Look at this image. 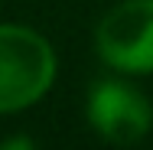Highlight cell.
<instances>
[{
	"label": "cell",
	"mask_w": 153,
	"mask_h": 150,
	"mask_svg": "<svg viewBox=\"0 0 153 150\" xmlns=\"http://www.w3.org/2000/svg\"><path fill=\"white\" fill-rule=\"evenodd\" d=\"M56 78V52L30 26H0V114L36 104Z\"/></svg>",
	"instance_id": "obj_1"
},
{
	"label": "cell",
	"mask_w": 153,
	"mask_h": 150,
	"mask_svg": "<svg viewBox=\"0 0 153 150\" xmlns=\"http://www.w3.org/2000/svg\"><path fill=\"white\" fill-rule=\"evenodd\" d=\"M94 46L101 62L117 72H153V0H124L111 7L98 23Z\"/></svg>",
	"instance_id": "obj_2"
},
{
	"label": "cell",
	"mask_w": 153,
	"mask_h": 150,
	"mask_svg": "<svg viewBox=\"0 0 153 150\" xmlns=\"http://www.w3.org/2000/svg\"><path fill=\"white\" fill-rule=\"evenodd\" d=\"M88 121L104 140L130 147L153 127V108L134 85L104 78L88 91Z\"/></svg>",
	"instance_id": "obj_3"
},
{
	"label": "cell",
	"mask_w": 153,
	"mask_h": 150,
	"mask_svg": "<svg viewBox=\"0 0 153 150\" xmlns=\"http://www.w3.org/2000/svg\"><path fill=\"white\" fill-rule=\"evenodd\" d=\"M0 150H36V144H33L30 137L16 134V137H7V140L0 144Z\"/></svg>",
	"instance_id": "obj_4"
}]
</instances>
